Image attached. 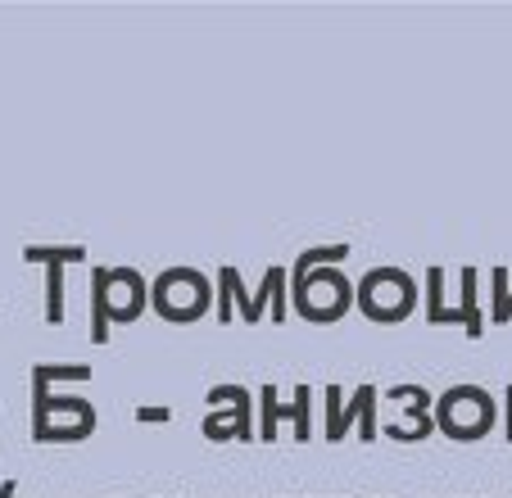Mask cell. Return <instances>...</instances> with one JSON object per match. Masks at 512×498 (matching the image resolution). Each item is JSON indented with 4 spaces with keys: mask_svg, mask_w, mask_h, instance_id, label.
Returning a JSON list of instances; mask_svg holds the SVG:
<instances>
[{
    "mask_svg": "<svg viewBox=\"0 0 512 498\" xmlns=\"http://www.w3.org/2000/svg\"><path fill=\"white\" fill-rule=\"evenodd\" d=\"M435 431L454 444H476L494 431V394L481 385H449L445 394H435Z\"/></svg>",
    "mask_w": 512,
    "mask_h": 498,
    "instance_id": "1",
    "label": "cell"
},
{
    "mask_svg": "<svg viewBox=\"0 0 512 498\" xmlns=\"http://www.w3.org/2000/svg\"><path fill=\"white\" fill-rule=\"evenodd\" d=\"M96 431V408L78 394H50L32 385V440L37 444H82Z\"/></svg>",
    "mask_w": 512,
    "mask_h": 498,
    "instance_id": "2",
    "label": "cell"
},
{
    "mask_svg": "<svg viewBox=\"0 0 512 498\" xmlns=\"http://www.w3.org/2000/svg\"><path fill=\"white\" fill-rule=\"evenodd\" d=\"M150 308L173 326H191L213 308V281L200 268H164L150 281Z\"/></svg>",
    "mask_w": 512,
    "mask_h": 498,
    "instance_id": "3",
    "label": "cell"
},
{
    "mask_svg": "<svg viewBox=\"0 0 512 498\" xmlns=\"http://www.w3.org/2000/svg\"><path fill=\"white\" fill-rule=\"evenodd\" d=\"M417 295H422V290H417V281L408 277L404 268H372L368 277L358 281L354 304L377 326H395L417 308Z\"/></svg>",
    "mask_w": 512,
    "mask_h": 498,
    "instance_id": "4",
    "label": "cell"
},
{
    "mask_svg": "<svg viewBox=\"0 0 512 498\" xmlns=\"http://www.w3.org/2000/svg\"><path fill=\"white\" fill-rule=\"evenodd\" d=\"M354 281L345 277L340 268H318L309 272V277L300 281V286H290V295H295V313L304 317V322H340V317L354 308Z\"/></svg>",
    "mask_w": 512,
    "mask_h": 498,
    "instance_id": "5",
    "label": "cell"
},
{
    "mask_svg": "<svg viewBox=\"0 0 512 498\" xmlns=\"http://www.w3.org/2000/svg\"><path fill=\"white\" fill-rule=\"evenodd\" d=\"M204 399L213 403V412L204 417V440L223 444V440H241V444H254V394L245 385H213Z\"/></svg>",
    "mask_w": 512,
    "mask_h": 498,
    "instance_id": "6",
    "label": "cell"
},
{
    "mask_svg": "<svg viewBox=\"0 0 512 498\" xmlns=\"http://www.w3.org/2000/svg\"><path fill=\"white\" fill-rule=\"evenodd\" d=\"M340 399H345V394H340L336 385H327V440L340 444L354 422H358V440H363V444L381 440V426H377V399H381V390H377V385H358L349 403H340Z\"/></svg>",
    "mask_w": 512,
    "mask_h": 498,
    "instance_id": "7",
    "label": "cell"
},
{
    "mask_svg": "<svg viewBox=\"0 0 512 498\" xmlns=\"http://www.w3.org/2000/svg\"><path fill=\"white\" fill-rule=\"evenodd\" d=\"M150 304V286L136 268H109V322L127 326L145 313Z\"/></svg>",
    "mask_w": 512,
    "mask_h": 498,
    "instance_id": "8",
    "label": "cell"
},
{
    "mask_svg": "<svg viewBox=\"0 0 512 498\" xmlns=\"http://www.w3.org/2000/svg\"><path fill=\"white\" fill-rule=\"evenodd\" d=\"M263 308H272V322H286L290 317V299H286V268H268L263 272V286L254 290V317H263Z\"/></svg>",
    "mask_w": 512,
    "mask_h": 498,
    "instance_id": "9",
    "label": "cell"
},
{
    "mask_svg": "<svg viewBox=\"0 0 512 498\" xmlns=\"http://www.w3.org/2000/svg\"><path fill=\"white\" fill-rule=\"evenodd\" d=\"M349 254H354L349 245H313V249H304V254H295V263H290V286H300V281L309 277V272H318V268H340Z\"/></svg>",
    "mask_w": 512,
    "mask_h": 498,
    "instance_id": "10",
    "label": "cell"
},
{
    "mask_svg": "<svg viewBox=\"0 0 512 498\" xmlns=\"http://www.w3.org/2000/svg\"><path fill=\"white\" fill-rule=\"evenodd\" d=\"M109 268H91V345H109Z\"/></svg>",
    "mask_w": 512,
    "mask_h": 498,
    "instance_id": "11",
    "label": "cell"
},
{
    "mask_svg": "<svg viewBox=\"0 0 512 498\" xmlns=\"http://www.w3.org/2000/svg\"><path fill=\"white\" fill-rule=\"evenodd\" d=\"M386 399H395V417H431L435 412V394L426 385H395L386 390Z\"/></svg>",
    "mask_w": 512,
    "mask_h": 498,
    "instance_id": "12",
    "label": "cell"
},
{
    "mask_svg": "<svg viewBox=\"0 0 512 498\" xmlns=\"http://www.w3.org/2000/svg\"><path fill=\"white\" fill-rule=\"evenodd\" d=\"M259 412H263V422H259V444H272V440H277L281 417H290V403H281L277 385H263V390H259Z\"/></svg>",
    "mask_w": 512,
    "mask_h": 498,
    "instance_id": "13",
    "label": "cell"
},
{
    "mask_svg": "<svg viewBox=\"0 0 512 498\" xmlns=\"http://www.w3.org/2000/svg\"><path fill=\"white\" fill-rule=\"evenodd\" d=\"M458 290H463L458 308L467 313V336L481 340V336H485V322H481V304H476V268H463V272H458Z\"/></svg>",
    "mask_w": 512,
    "mask_h": 498,
    "instance_id": "14",
    "label": "cell"
},
{
    "mask_svg": "<svg viewBox=\"0 0 512 498\" xmlns=\"http://www.w3.org/2000/svg\"><path fill=\"white\" fill-rule=\"evenodd\" d=\"M23 259L28 263H41V268H50V263H87V249L82 245H23Z\"/></svg>",
    "mask_w": 512,
    "mask_h": 498,
    "instance_id": "15",
    "label": "cell"
},
{
    "mask_svg": "<svg viewBox=\"0 0 512 498\" xmlns=\"http://www.w3.org/2000/svg\"><path fill=\"white\" fill-rule=\"evenodd\" d=\"M55 381H91V363H37L32 367V385H55Z\"/></svg>",
    "mask_w": 512,
    "mask_h": 498,
    "instance_id": "16",
    "label": "cell"
},
{
    "mask_svg": "<svg viewBox=\"0 0 512 498\" xmlns=\"http://www.w3.org/2000/svg\"><path fill=\"white\" fill-rule=\"evenodd\" d=\"M381 435H390L395 444H422L426 435H435V417H395Z\"/></svg>",
    "mask_w": 512,
    "mask_h": 498,
    "instance_id": "17",
    "label": "cell"
},
{
    "mask_svg": "<svg viewBox=\"0 0 512 498\" xmlns=\"http://www.w3.org/2000/svg\"><path fill=\"white\" fill-rule=\"evenodd\" d=\"M309 412H313V390H309V385H295V399H290V426H295V444H309L313 440Z\"/></svg>",
    "mask_w": 512,
    "mask_h": 498,
    "instance_id": "18",
    "label": "cell"
},
{
    "mask_svg": "<svg viewBox=\"0 0 512 498\" xmlns=\"http://www.w3.org/2000/svg\"><path fill=\"white\" fill-rule=\"evenodd\" d=\"M64 263H50L46 268V322L59 326L64 322Z\"/></svg>",
    "mask_w": 512,
    "mask_h": 498,
    "instance_id": "19",
    "label": "cell"
},
{
    "mask_svg": "<svg viewBox=\"0 0 512 498\" xmlns=\"http://www.w3.org/2000/svg\"><path fill=\"white\" fill-rule=\"evenodd\" d=\"M218 281H223V286H232L236 308H241V317H245V322H250V326H259V317H254V290H245L241 272H236V268H223V272H218Z\"/></svg>",
    "mask_w": 512,
    "mask_h": 498,
    "instance_id": "20",
    "label": "cell"
},
{
    "mask_svg": "<svg viewBox=\"0 0 512 498\" xmlns=\"http://www.w3.org/2000/svg\"><path fill=\"white\" fill-rule=\"evenodd\" d=\"M494 308H490V317H494V326H508L512 322V286H508V272L503 268H494Z\"/></svg>",
    "mask_w": 512,
    "mask_h": 498,
    "instance_id": "21",
    "label": "cell"
},
{
    "mask_svg": "<svg viewBox=\"0 0 512 498\" xmlns=\"http://www.w3.org/2000/svg\"><path fill=\"white\" fill-rule=\"evenodd\" d=\"M136 422H150V426H168L173 422V408H136Z\"/></svg>",
    "mask_w": 512,
    "mask_h": 498,
    "instance_id": "22",
    "label": "cell"
},
{
    "mask_svg": "<svg viewBox=\"0 0 512 498\" xmlns=\"http://www.w3.org/2000/svg\"><path fill=\"white\" fill-rule=\"evenodd\" d=\"M232 313H236V295H232V286L218 281V322H232Z\"/></svg>",
    "mask_w": 512,
    "mask_h": 498,
    "instance_id": "23",
    "label": "cell"
},
{
    "mask_svg": "<svg viewBox=\"0 0 512 498\" xmlns=\"http://www.w3.org/2000/svg\"><path fill=\"white\" fill-rule=\"evenodd\" d=\"M19 494V485H14V480H0V498H14Z\"/></svg>",
    "mask_w": 512,
    "mask_h": 498,
    "instance_id": "24",
    "label": "cell"
},
{
    "mask_svg": "<svg viewBox=\"0 0 512 498\" xmlns=\"http://www.w3.org/2000/svg\"><path fill=\"white\" fill-rule=\"evenodd\" d=\"M508 444H512V385H508Z\"/></svg>",
    "mask_w": 512,
    "mask_h": 498,
    "instance_id": "25",
    "label": "cell"
}]
</instances>
